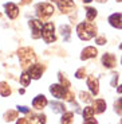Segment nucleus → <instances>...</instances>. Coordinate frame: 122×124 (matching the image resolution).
Instances as JSON below:
<instances>
[{"instance_id":"9d476101","label":"nucleus","mask_w":122,"mask_h":124,"mask_svg":"<svg viewBox=\"0 0 122 124\" xmlns=\"http://www.w3.org/2000/svg\"><path fill=\"white\" fill-rule=\"evenodd\" d=\"M109 23L115 28H122V14H113V15H110Z\"/></svg>"},{"instance_id":"5701e85b","label":"nucleus","mask_w":122,"mask_h":124,"mask_svg":"<svg viewBox=\"0 0 122 124\" xmlns=\"http://www.w3.org/2000/svg\"><path fill=\"white\" fill-rule=\"evenodd\" d=\"M74 115L73 112H66L63 116H62V124H70L71 120H73Z\"/></svg>"},{"instance_id":"dca6fc26","label":"nucleus","mask_w":122,"mask_h":124,"mask_svg":"<svg viewBox=\"0 0 122 124\" xmlns=\"http://www.w3.org/2000/svg\"><path fill=\"white\" fill-rule=\"evenodd\" d=\"M30 124H44L46 123V116L44 115H32L28 120Z\"/></svg>"},{"instance_id":"f3484780","label":"nucleus","mask_w":122,"mask_h":124,"mask_svg":"<svg viewBox=\"0 0 122 124\" xmlns=\"http://www.w3.org/2000/svg\"><path fill=\"white\" fill-rule=\"evenodd\" d=\"M0 94L3 97H7L11 94V88L8 86L7 82H0Z\"/></svg>"},{"instance_id":"412c9836","label":"nucleus","mask_w":122,"mask_h":124,"mask_svg":"<svg viewBox=\"0 0 122 124\" xmlns=\"http://www.w3.org/2000/svg\"><path fill=\"white\" fill-rule=\"evenodd\" d=\"M94 113H95L94 108H91V107H86L85 111H83V117H85V120H87V119H93Z\"/></svg>"},{"instance_id":"6e6552de","label":"nucleus","mask_w":122,"mask_h":124,"mask_svg":"<svg viewBox=\"0 0 122 124\" xmlns=\"http://www.w3.org/2000/svg\"><path fill=\"white\" fill-rule=\"evenodd\" d=\"M4 7H6L7 15H8L9 19L18 18V15H19V8H18V6H16V4H14V3H7Z\"/></svg>"},{"instance_id":"2f4dec72","label":"nucleus","mask_w":122,"mask_h":124,"mask_svg":"<svg viewBox=\"0 0 122 124\" xmlns=\"http://www.w3.org/2000/svg\"><path fill=\"white\" fill-rule=\"evenodd\" d=\"M16 124H30V123H28V120H26V119H19V120L18 121H16Z\"/></svg>"},{"instance_id":"4468645a","label":"nucleus","mask_w":122,"mask_h":124,"mask_svg":"<svg viewBox=\"0 0 122 124\" xmlns=\"http://www.w3.org/2000/svg\"><path fill=\"white\" fill-rule=\"evenodd\" d=\"M102 63L109 69L114 68V65H115V57H114L113 54H105V55L102 57Z\"/></svg>"},{"instance_id":"f704fd0d","label":"nucleus","mask_w":122,"mask_h":124,"mask_svg":"<svg viewBox=\"0 0 122 124\" xmlns=\"http://www.w3.org/2000/svg\"><path fill=\"white\" fill-rule=\"evenodd\" d=\"M117 92H118V93H122V85L118 88V89H117Z\"/></svg>"},{"instance_id":"4c0bfd02","label":"nucleus","mask_w":122,"mask_h":124,"mask_svg":"<svg viewBox=\"0 0 122 124\" xmlns=\"http://www.w3.org/2000/svg\"><path fill=\"white\" fill-rule=\"evenodd\" d=\"M119 49H121V50H122V45H121V46H119Z\"/></svg>"},{"instance_id":"1a4fd4ad","label":"nucleus","mask_w":122,"mask_h":124,"mask_svg":"<svg viewBox=\"0 0 122 124\" xmlns=\"http://www.w3.org/2000/svg\"><path fill=\"white\" fill-rule=\"evenodd\" d=\"M43 73V66L39 65V63H35V65H31L30 70H28V74L31 76L32 78H35V80H38V78H40V76H42Z\"/></svg>"},{"instance_id":"aec40b11","label":"nucleus","mask_w":122,"mask_h":124,"mask_svg":"<svg viewBox=\"0 0 122 124\" xmlns=\"http://www.w3.org/2000/svg\"><path fill=\"white\" fill-rule=\"evenodd\" d=\"M61 32H62V37H63V39L67 42L68 39H70V27L66 24L61 26Z\"/></svg>"},{"instance_id":"a211bd4d","label":"nucleus","mask_w":122,"mask_h":124,"mask_svg":"<svg viewBox=\"0 0 122 124\" xmlns=\"http://www.w3.org/2000/svg\"><path fill=\"white\" fill-rule=\"evenodd\" d=\"M51 107H52V111L55 113H64V105L62 102H58V101H52L51 102Z\"/></svg>"},{"instance_id":"7ed1b4c3","label":"nucleus","mask_w":122,"mask_h":124,"mask_svg":"<svg viewBox=\"0 0 122 124\" xmlns=\"http://www.w3.org/2000/svg\"><path fill=\"white\" fill-rule=\"evenodd\" d=\"M54 30H55V26L54 23H46L43 26V30H42V37L44 39L46 43H52L55 42V34H54Z\"/></svg>"},{"instance_id":"f03ea898","label":"nucleus","mask_w":122,"mask_h":124,"mask_svg":"<svg viewBox=\"0 0 122 124\" xmlns=\"http://www.w3.org/2000/svg\"><path fill=\"white\" fill-rule=\"evenodd\" d=\"M19 58H20V62L23 63V66H27L35 62V54L30 47H23V49L19 50Z\"/></svg>"},{"instance_id":"393cba45","label":"nucleus","mask_w":122,"mask_h":124,"mask_svg":"<svg viewBox=\"0 0 122 124\" xmlns=\"http://www.w3.org/2000/svg\"><path fill=\"white\" fill-rule=\"evenodd\" d=\"M114 109H115V112L118 115H122V97L114 102Z\"/></svg>"},{"instance_id":"c9c22d12","label":"nucleus","mask_w":122,"mask_h":124,"mask_svg":"<svg viewBox=\"0 0 122 124\" xmlns=\"http://www.w3.org/2000/svg\"><path fill=\"white\" fill-rule=\"evenodd\" d=\"M90 1H93V0H83V3H90Z\"/></svg>"},{"instance_id":"72a5a7b5","label":"nucleus","mask_w":122,"mask_h":124,"mask_svg":"<svg viewBox=\"0 0 122 124\" xmlns=\"http://www.w3.org/2000/svg\"><path fill=\"white\" fill-rule=\"evenodd\" d=\"M31 0H21V4H27V3H30Z\"/></svg>"},{"instance_id":"58836bf2","label":"nucleus","mask_w":122,"mask_h":124,"mask_svg":"<svg viewBox=\"0 0 122 124\" xmlns=\"http://www.w3.org/2000/svg\"><path fill=\"white\" fill-rule=\"evenodd\" d=\"M117 1H122V0H117Z\"/></svg>"},{"instance_id":"4be33fe9","label":"nucleus","mask_w":122,"mask_h":124,"mask_svg":"<svg viewBox=\"0 0 122 124\" xmlns=\"http://www.w3.org/2000/svg\"><path fill=\"white\" fill-rule=\"evenodd\" d=\"M31 82V76L28 74V73H23V74L20 76V84L23 85V86H28Z\"/></svg>"},{"instance_id":"b1692460","label":"nucleus","mask_w":122,"mask_h":124,"mask_svg":"<svg viewBox=\"0 0 122 124\" xmlns=\"http://www.w3.org/2000/svg\"><path fill=\"white\" fill-rule=\"evenodd\" d=\"M4 119H6L7 121H11V120H15V119H18V113H16L15 111H8L4 115Z\"/></svg>"},{"instance_id":"473e14b6","label":"nucleus","mask_w":122,"mask_h":124,"mask_svg":"<svg viewBox=\"0 0 122 124\" xmlns=\"http://www.w3.org/2000/svg\"><path fill=\"white\" fill-rule=\"evenodd\" d=\"M85 124H98V123L94 119H87V120H85Z\"/></svg>"},{"instance_id":"20e7f679","label":"nucleus","mask_w":122,"mask_h":124,"mask_svg":"<svg viewBox=\"0 0 122 124\" xmlns=\"http://www.w3.org/2000/svg\"><path fill=\"white\" fill-rule=\"evenodd\" d=\"M36 14L40 18H48L54 14V7L48 3H40L36 6Z\"/></svg>"},{"instance_id":"e433bc0d","label":"nucleus","mask_w":122,"mask_h":124,"mask_svg":"<svg viewBox=\"0 0 122 124\" xmlns=\"http://www.w3.org/2000/svg\"><path fill=\"white\" fill-rule=\"evenodd\" d=\"M98 1H106V0H98Z\"/></svg>"},{"instance_id":"bb28decb","label":"nucleus","mask_w":122,"mask_h":124,"mask_svg":"<svg viewBox=\"0 0 122 124\" xmlns=\"http://www.w3.org/2000/svg\"><path fill=\"white\" fill-rule=\"evenodd\" d=\"M59 80H61V82H62V85H63V86H66L68 89V86H70V82H68L67 80H66V78L63 77V76L62 74H59Z\"/></svg>"},{"instance_id":"ddd939ff","label":"nucleus","mask_w":122,"mask_h":124,"mask_svg":"<svg viewBox=\"0 0 122 124\" xmlns=\"http://www.w3.org/2000/svg\"><path fill=\"white\" fill-rule=\"evenodd\" d=\"M47 102H48V101H47V99L42 94V96H36V97H35L34 101H32V105H34L35 109H43L44 107L47 105Z\"/></svg>"},{"instance_id":"f257e3e1","label":"nucleus","mask_w":122,"mask_h":124,"mask_svg":"<svg viewBox=\"0 0 122 124\" xmlns=\"http://www.w3.org/2000/svg\"><path fill=\"white\" fill-rule=\"evenodd\" d=\"M76 32H78V37L82 40H88V39H91L93 37H95L97 28H95V26L93 24V23L83 22V23H79V24H78Z\"/></svg>"},{"instance_id":"a878e982","label":"nucleus","mask_w":122,"mask_h":124,"mask_svg":"<svg viewBox=\"0 0 122 124\" xmlns=\"http://www.w3.org/2000/svg\"><path fill=\"white\" fill-rule=\"evenodd\" d=\"M81 99H82L83 101H86V102H90V101H91V97H90V94H88V93H85V92H81Z\"/></svg>"},{"instance_id":"c756f323","label":"nucleus","mask_w":122,"mask_h":124,"mask_svg":"<svg viewBox=\"0 0 122 124\" xmlns=\"http://www.w3.org/2000/svg\"><path fill=\"white\" fill-rule=\"evenodd\" d=\"M18 109H19L20 112H23V113H28V112H30V109H28L27 107H20V105H19Z\"/></svg>"},{"instance_id":"9b49d317","label":"nucleus","mask_w":122,"mask_h":124,"mask_svg":"<svg viewBox=\"0 0 122 124\" xmlns=\"http://www.w3.org/2000/svg\"><path fill=\"white\" fill-rule=\"evenodd\" d=\"M97 54H98V51H97V49H95V47L88 46V47H86V49L82 51V55H81V58H82V59H90V58H94V57H97Z\"/></svg>"},{"instance_id":"0eeeda50","label":"nucleus","mask_w":122,"mask_h":124,"mask_svg":"<svg viewBox=\"0 0 122 124\" xmlns=\"http://www.w3.org/2000/svg\"><path fill=\"white\" fill-rule=\"evenodd\" d=\"M43 26L44 24H42V22L38 20V19L30 20V27H31V30H32V38H34V39H38V38L40 37V32H42V30H43Z\"/></svg>"},{"instance_id":"6ab92c4d","label":"nucleus","mask_w":122,"mask_h":124,"mask_svg":"<svg viewBox=\"0 0 122 124\" xmlns=\"http://www.w3.org/2000/svg\"><path fill=\"white\" fill-rule=\"evenodd\" d=\"M95 16H97V9L95 8H86V19L88 22L94 20Z\"/></svg>"},{"instance_id":"7c9ffc66","label":"nucleus","mask_w":122,"mask_h":124,"mask_svg":"<svg viewBox=\"0 0 122 124\" xmlns=\"http://www.w3.org/2000/svg\"><path fill=\"white\" fill-rule=\"evenodd\" d=\"M117 81H118V74H114L113 76V80H111V86H115Z\"/></svg>"},{"instance_id":"a19ab883","label":"nucleus","mask_w":122,"mask_h":124,"mask_svg":"<svg viewBox=\"0 0 122 124\" xmlns=\"http://www.w3.org/2000/svg\"><path fill=\"white\" fill-rule=\"evenodd\" d=\"M121 62H122V59H121Z\"/></svg>"},{"instance_id":"2eb2a0df","label":"nucleus","mask_w":122,"mask_h":124,"mask_svg":"<svg viewBox=\"0 0 122 124\" xmlns=\"http://www.w3.org/2000/svg\"><path fill=\"white\" fill-rule=\"evenodd\" d=\"M94 109H95V112H97V113H102V112L106 109V101H105V100H102V99L95 100Z\"/></svg>"},{"instance_id":"423d86ee","label":"nucleus","mask_w":122,"mask_h":124,"mask_svg":"<svg viewBox=\"0 0 122 124\" xmlns=\"http://www.w3.org/2000/svg\"><path fill=\"white\" fill-rule=\"evenodd\" d=\"M54 1L58 4L59 9L64 14H68L70 11H73L75 8V4H74L73 0H54Z\"/></svg>"},{"instance_id":"ea45409f","label":"nucleus","mask_w":122,"mask_h":124,"mask_svg":"<svg viewBox=\"0 0 122 124\" xmlns=\"http://www.w3.org/2000/svg\"><path fill=\"white\" fill-rule=\"evenodd\" d=\"M119 124H122V120H121V123H119Z\"/></svg>"},{"instance_id":"cd10ccee","label":"nucleus","mask_w":122,"mask_h":124,"mask_svg":"<svg viewBox=\"0 0 122 124\" xmlns=\"http://www.w3.org/2000/svg\"><path fill=\"white\" fill-rule=\"evenodd\" d=\"M85 74H86V70L82 68V69H79V70L75 73V77L76 78H83V77H85Z\"/></svg>"},{"instance_id":"f8f14e48","label":"nucleus","mask_w":122,"mask_h":124,"mask_svg":"<svg viewBox=\"0 0 122 124\" xmlns=\"http://www.w3.org/2000/svg\"><path fill=\"white\" fill-rule=\"evenodd\" d=\"M87 86H88V89L91 90L93 94H98V92H99V84H98V80L95 77L87 78Z\"/></svg>"},{"instance_id":"39448f33","label":"nucleus","mask_w":122,"mask_h":124,"mask_svg":"<svg viewBox=\"0 0 122 124\" xmlns=\"http://www.w3.org/2000/svg\"><path fill=\"white\" fill-rule=\"evenodd\" d=\"M50 92H51V94L54 97H56V99H66V96H67V88L63 86V85H59V84H55V85H51V88H50Z\"/></svg>"},{"instance_id":"c85d7f7f","label":"nucleus","mask_w":122,"mask_h":124,"mask_svg":"<svg viewBox=\"0 0 122 124\" xmlns=\"http://www.w3.org/2000/svg\"><path fill=\"white\" fill-rule=\"evenodd\" d=\"M97 43L98 45H105L106 43V38L105 37H98L97 38Z\"/></svg>"}]
</instances>
